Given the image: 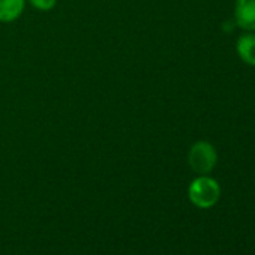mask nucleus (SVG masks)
Masks as SVG:
<instances>
[{"instance_id": "f257e3e1", "label": "nucleus", "mask_w": 255, "mask_h": 255, "mask_svg": "<svg viewBox=\"0 0 255 255\" xmlns=\"http://www.w3.org/2000/svg\"><path fill=\"white\" fill-rule=\"evenodd\" d=\"M219 194L221 191L216 180L206 176L195 179L189 185V200L201 209H207L216 204V201L219 200Z\"/></svg>"}, {"instance_id": "f03ea898", "label": "nucleus", "mask_w": 255, "mask_h": 255, "mask_svg": "<svg viewBox=\"0 0 255 255\" xmlns=\"http://www.w3.org/2000/svg\"><path fill=\"white\" fill-rule=\"evenodd\" d=\"M216 150L212 144L206 141L195 143L189 152V165L195 173L200 174H207L209 171H212L216 164Z\"/></svg>"}, {"instance_id": "7ed1b4c3", "label": "nucleus", "mask_w": 255, "mask_h": 255, "mask_svg": "<svg viewBox=\"0 0 255 255\" xmlns=\"http://www.w3.org/2000/svg\"><path fill=\"white\" fill-rule=\"evenodd\" d=\"M236 21L242 29L255 30V0H237Z\"/></svg>"}, {"instance_id": "20e7f679", "label": "nucleus", "mask_w": 255, "mask_h": 255, "mask_svg": "<svg viewBox=\"0 0 255 255\" xmlns=\"http://www.w3.org/2000/svg\"><path fill=\"white\" fill-rule=\"evenodd\" d=\"M237 53L245 63L255 66V35H243L237 42Z\"/></svg>"}, {"instance_id": "39448f33", "label": "nucleus", "mask_w": 255, "mask_h": 255, "mask_svg": "<svg viewBox=\"0 0 255 255\" xmlns=\"http://www.w3.org/2000/svg\"><path fill=\"white\" fill-rule=\"evenodd\" d=\"M24 0H0V21H12L20 17Z\"/></svg>"}, {"instance_id": "423d86ee", "label": "nucleus", "mask_w": 255, "mask_h": 255, "mask_svg": "<svg viewBox=\"0 0 255 255\" xmlns=\"http://www.w3.org/2000/svg\"><path fill=\"white\" fill-rule=\"evenodd\" d=\"M30 3L35 8H38V9L48 11V9H51L56 5V0H30Z\"/></svg>"}]
</instances>
